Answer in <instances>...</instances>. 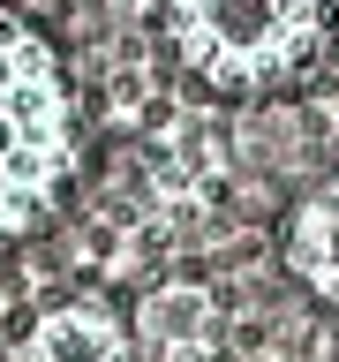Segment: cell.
<instances>
[{
	"label": "cell",
	"instance_id": "cell-1",
	"mask_svg": "<svg viewBox=\"0 0 339 362\" xmlns=\"http://www.w3.org/2000/svg\"><path fill=\"white\" fill-rule=\"evenodd\" d=\"M76 174V90L30 23L0 16V249L23 242Z\"/></svg>",
	"mask_w": 339,
	"mask_h": 362
},
{
	"label": "cell",
	"instance_id": "cell-2",
	"mask_svg": "<svg viewBox=\"0 0 339 362\" xmlns=\"http://www.w3.org/2000/svg\"><path fill=\"white\" fill-rule=\"evenodd\" d=\"M166 45L203 90H279L324 45V0H166Z\"/></svg>",
	"mask_w": 339,
	"mask_h": 362
},
{
	"label": "cell",
	"instance_id": "cell-3",
	"mask_svg": "<svg viewBox=\"0 0 339 362\" xmlns=\"http://www.w3.org/2000/svg\"><path fill=\"white\" fill-rule=\"evenodd\" d=\"M129 332H136V355H143V362H211L226 317H219V294H211V287L166 279V287H151L143 302H136Z\"/></svg>",
	"mask_w": 339,
	"mask_h": 362
},
{
	"label": "cell",
	"instance_id": "cell-4",
	"mask_svg": "<svg viewBox=\"0 0 339 362\" xmlns=\"http://www.w3.org/2000/svg\"><path fill=\"white\" fill-rule=\"evenodd\" d=\"M8 362H143V355H136V332L121 325V310H106V302H53V310H38L23 325Z\"/></svg>",
	"mask_w": 339,
	"mask_h": 362
},
{
	"label": "cell",
	"instance_id": "cell-5",
	"mask_svg": "<svg viewBox=\"0 0 339 362\" xmlns=\"http://www.w3.org/2000/svg\"><path fill=\"white\" fill-rule=\"evenodd\" d=\"M279 257L302 294L339 310V181H316L294 197V211L279 219Z\"/></svg>",
	"mask_w": 339,
	"mask_h": 362
}]
</instances>
